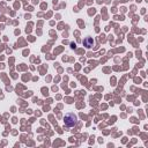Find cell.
Wrapping results in <instances>:
<instances>
[{"label":"cell","mask_w":148,"mask_h":148,"mask_svg":"<svg viewBox=\"0 0 148 148\" xmlns=\"http://www.w3.org/2000/svg\"><path fill=\"white\" fill-rule=\"evenodd\" d=\"M76 123H77L76 114H74L73 112H69V113L65 114V117H64V124H65L66 127H73V126L76 125Z\"/></svg>","instance_id":"cell-1"},{"label":"cell","mask_w":148,"mask_h":148,"mask_svg":"<svg viewBox=\"0 0 148 148\" xmlns=\"http://www.w3.org/2000/svg\"><path fill=\"white\" fill-rule=\"evenodd\" d=\"M84 43H86V45H87L88 47H90V46H91V44H92V39H91V38H87Z\"/></svg>","instance_id":"cell-2"}]
</instances>
